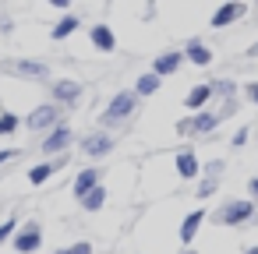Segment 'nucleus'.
Wrapping results in <instances>:
<instances>
[{"instance_id":"nucleus-34","label":"nucleus","mask_w":258,"mask_h":254,"mask_svg":"<svg viewBox=\"0 0 258 254\" xmlns=\"http://www.w3.org/2000/svg\"><path fill=\"white\" fill-rule=\"evenodd\" d=\"M46 4H53V8H71V0H46Z\"/></svg>"},{"instance_id":"nucleus-13","label":"nucleus","mask_w":258,"mask_h":254,"mask_svg":"<svg viewBox=\"0 0 258 254\" xmlns=\"http://www.w3.org/2000/svg\"><path fill=\"white\" fill-rule=\"evenodd\" d=\"M187 117H191V134H195V138H209V134L223 124L216 110H198V113H187Z\"/></svg>"},{"instance_id":"nucleus-8","label":"nucleus","mask_w":258,"mask_h":254,"mask_svg":"<svg viewBox=\"0 0 258 254\" xmlns=\"http://www.w3.org/2000/svg\"><path fill=\"white\" fill-rule=\"evenodd\" d=\"M173 170H177L180 180H198V177H202V159H198V152H195L191 145L177 148V152H173Z\"/></svg>"},{"instance_id":"nucleus-31","label":"nucleus","mask_w":258,"mask_h":254,"mask_svg":"<svg viewBox=\"0 0 258 254\" xmlns=\"http://www.w3.org/2000/svg\"><path fill=\"white\" fill-rule=\"evenodd\" d=\"M15 159H18V148H0V166H8Z\"/></svg>"},{"instance_id":"nucleus-14","label":"nucleus","mask_w":258,"mask_h":254,"mask_svg":"<svg viewBox=\"0 0 258 254\" xmlns=\"http://www.w3.org/2000/svg\"><path fill=\"white\" fill-rule=\"evenodd\" d=\"M244 15H247V4H240V0H226V4L212 15V29H226V25L240 22Z\"/></svg>"},{"instance_id":"nucleus-22","label":"nucleus","mask_w":258,"mask_h":254,"mask_svg":"<svg viewBox=\"0 0 258 254\" xmlns=\"http://www.w3.org/2000/svg\"><path fill=\"white\" fill-rule=\"evenodd\" d=\"M75 29H78V18H75V15H68V18H60V22H57V25L50 29V36H53V39L60 43V39H68V36H71Z\"/></svg>"},{"instance_id":"nucleus-30","label":"nucleus","mask_w":258,"mask_h":254,"mask_svg":"<svg viewBox=\"0 0 258 254\" xmlns=\"http://www.w3.org/2000/svg\"><path fill=\"white\" fill-rule=\"evenodd\" d=\"M244 96H247V103H251V106H258V78L244 85Z\"/></svg>"},{"instance_id":"nucleus-19","label":"nucleus","mask_w":258,"mask_h":254,"mask_svg":"<svg viewBox=\"0 0 258 254\" xmlns=\"http://www.w3.org/2000/svg\"><path fill=\"white\" fill-rule=\"evenodd\" d=\"M106 198H110V194H106V187H103V184H96L85 198H78V208H82V212H99V208L106 205Z\"/></svg>"},{"instance_id":"nucleus-4","label":"nucleus","mask_w":258,"mask_h":254,"mask_svg":"<svg viewBox=\"0 0 258 254\" xmlns=\"http://www.w3.org/2000/svg\"><path fill=\"white\" fill-rule=\"evenodd\" d=\"M113 148H117V134L113 131H89L82 141H78V152L85 155V159H106V155H113Z\"/></svg>"},{"instance_id":"nucleus-32","label":"nucleus","mask_w":258,"mask_h":254,"mask_svg":"<svg viewBox=\"0 0 258 254\" xmlns=\"http://www.w3.org/2000/svg\"><path fill=\"white\" fill-rule=\"evenodd\" d=\"M177 134H180V138H191V117L177 120Z\"/></svg>"},{"instance_id":"nucleus-15","label":"nucleus","mask_w":258,"mask_h":254,"mask_svg":"<svg viewBox=\"0 0 258 254\" xmlns=\"http://www.w3.org/2000/svg\"><path fill=\"white\" fill-rule=\"evenodd\" d=\"M180 64H184V50H166V53H159V57L152 60V71H156L159 78H170V74L180 71Z\"/></svg>"},{"instance_id":"nucleus-5","label":"nucleus","mask_w":258,"mask_h":254,"mask_svg":"<svg viewBox=\"0 0 258 254\" xmlns=\"http://www.w3.org/2000/svg\"><path fill=\"white\" fill-rule=\"evenodd\" d=\"M11 247H15V254H39V247H43V226L36 219L22 222L18 233L11 236Z\"/></svg>"},{"instance_id":"nucleus-24","label":"nucleus","mask_w":258,"mask_h":254,"mask_svg":"<svg viewBox=\"0 0 258 254\" xmlns=\"http://www.w3.org/2000/svg\"><path fill=\"white\" fill-rule=\"evenodd\" d=\"M53 254H96V247H92L89 240H75V243H64V247H57Z\"/></svg>"},{"instance_id":"nucleus-29","label":"nucleus","mask_w":258,"mask_h":254,"mask_svg":"<svg viewBox=\"0 0 258 254\" xmlns=\"http://www.w3.org/2000/svg\"><path fill=\"white\" fill-rule=\"evenodd\" d=\"M216 113H219V120H230V117H233V113H237V96H233V99H223V103H219V110H216Z\"/></svg>"},{"instance_id":"nucleus-25","label":"nucleus","mask_w":258,"mask_h":254,"mask_svg":"<svg viewBox=\"0 0 258 254\" xmlns=\"http://www.w3.org/2000/svg\"><path fill=\"white\" fill-rule=\"evenodd\" d=\"M18 226H22V219H18V215H8L4 222H0V243H11V236L18 233Z\"/></svg>"},{"instance_id":"nucleus-35","label":"nucleus","mask_w":258,"mask_h":254,"mask_svg":"<svg viewBox=\"0 0 258 254\" xmlns=\"http://www.w3.org/2000/svg\"><path fill=\"white\" fill-rule=\"evenodd\" d=\"M177 254H202V250H195V247H180Z\"/></svg>"},{"instance_id":"nucleus-27","label":"nucleus","mask_w":258,"mask_h":254,"mask_svg":"<svg viewBox=\"0 0 258 254\" xmlns=\"http://www.w3.org/2000/svg\"><path fill=\"white\" fill-rule=\"evenodd\" d=\"M216 191H219V180H216V177H202V180H198V198H202V201L212 198Z\"/></svg>"},{"instance_id":"nucleus-18","label":"nucleus","mask_w":258,"mask_h":254,"mask_svg":"<svg viewBox=\"0 0 258 254\" xmlns=\"http://www.w3.org/2000/svg\"><path fill=\"white\" fill-rule=\"evenodd\" d=\"M184 60H191L195 67H209V64H212V50H209L202 39H191L187 50H184Z\"/></svg>"},{"instance_id":"nucleus-33","label":"nucleus","mask_w":258,"mask_h":254,"mask_svg":"<svg viewBox=\"0 0 258 254\" xmlns=\"http://www.w3.org/2000/svg\"><path fill=\"white\" fill-rule=\"evenodd\" d=\"M247 194H251V201L258 198V177H251V180H247Z\"/></svg>"},{"instance_id":"nucleus-11","label":"nucleus","mask_w":258,"mask_h":254,"mask_svg":"<svg viewBox=\"0 0 258 254\" xmlns=\"http://www.w3.org/2000/svg\"><path fill=\"white\" fill-rule=\"evenodd\" d=\"M11 74H18V78H29V81H46L50 78V67L43 64V60H11V64H4Z\"/></svg>"},{"instance_id":"nucleus-9","label":"nucleus","mask_w":258,"mask_h":254,"mask_svg":"<svg viewBox=\"0 0 258 254\" xmlns=\"http://www.w3.org/2000/svg\"><path fill=\"white\" fill-rule=\"evenodd\" d=\"M64 166H68V152H60V155H53V159H43V162H36V166L29 170V184H32V187H43V184L53 180Z\"/></svg>"},{"instance_id":"nucleus-10","label":"nucleus","mask_w":258,"mask_h":254,"mask_svg":"<svg viewBox=\"0 0 258 254\" xmlns=\"http://www.w3.org/2000/svg\"><path fill=\"white\" fill-rule=\"evenodd\" d=\"M205 219H209V212H205V208H191V212L184 215V222H180V229H177V236H180V243H184V247H191V243H195V236L202 233Z\"/></svg>"},{"instance_id":"nucleus-20","label":"nucleus","mask_w":258,"mask_h":254,"mask_svg":"<svg viewBox=\"0 0 258 254\" xmlns=\"http://www.w3.org/2000/svg\"><path fill=\"white\" fill-rule=\"evenodd\" d=\"M159 85H163V78H159L156 71H149V74H142V78L135 81V96H138V99H149V96L159 92Z\"/></svg>"},{"instance_id":"nucleus-36","label":"nucleus","mask_w":258,"mask_h":254,"mask_svg":"<svg viewBox=\"0 0 258 254\" xmlns=\"http://www.w3.org/2000/svg\"><path fill=\"white\" fill-rule=\"evenodd\" d=\"M244 254H258V243H251V247H247V250H244Z\"/></svg>"},{"instance_id":"nucleus-7","label":"nucleus","mask_w":258,"mask_h":254,"mask_svg":"<svg viewBox=\"0 0 258 254\" xmlns=\"http://www.w3.org/2000/svg\"><path fill=\"white\" fill-rule=\"evenodd\" d=\"M82 96H85V85L82 81H75V78H57L53 85H50V99L57 103V106H78L82 103Z\"/></svg>"},{"instance_id":"nucleus-6","label":"nucleus","mask_w":258,"mask_h":254,"mask_svg":"<svg viewBox=\"0 0 258 254\" xmlns=\"http://www.w3.org/2000/svg\"><path fill=\"white\" fill-rule=\"evenodd\" d=\"M71 145H75V131H71V124H57L53 131H46V138L39 141V148H43V155L46 159H53V155H60V152H71Z\"/></svg>"},{"instance_id":"nucleus-1","label":"nucleus","mask_w":258,"mask_h":254,"mask_svg":"<svg viewBox=\"0 0 258 254\" xmlns=\"http://www.w3.org/2000/svg\"><path fill=\"white\" fill-rule=\"evenodd\" d=\"M135 113H138V96H135V89H120V92L106 103V110L99 113V127H103V131H117V127H124Z\"/></svg>"},{"instance_id":"nucleus-17","label":"nucleus","mask_w":258,"mask_h":254,"mask_svg":"<svg viewBox=\"0 0 258 254\" xmlns=\"http://www.w3.org/2000/svg\"><path fill=\"white\" fill-rule=\"evenodd\" d=\"M89 43H92L99 53H113V50H117V36H113L110 25H92V29H89Z\"/></svg>"},{"instance_id":"nucleus-16","label":"nucleus","mask_w":258,"mask_h":254,"mask_svg":"<svg viewBox=\"0 0 258 254\" xmlns=\"http://www.w3.org/2000/svg\"><path fill=\"white\" fill-rule=\"evenodd\" d=\"M212 99H216L212 81H209V85H191V89H187V96H184V106H187L191 113H198V110H205Z\"/></svg>"},{"instance_id":"nucleus-21","label":"nucleus","mask_w":258,"mask_h":254,"mask_svg":"<svg viewBox=\"0 0 258 254\" xmlns=\"http://www.w3.org/2000/svg\"><path fill=\"white\" fill-rule=\"evenodd\" d=\"M22 127H25V124H22L18 113H8V110L0 113V138H11V134H18Z\"/></svg>"},{"instance_id":"nucleus-12","label":"nucleus","mask_w":258,"mask_h":254,"mask_svg":"<svg viewBox=\"0 0 258 254\" xmlns=\"http://www.w3.org/2000/svg\"><path fill=\"white\" fill-rule=\"evenodd\" d=\"M96 184H103V170H99V166H85V170L75 173V180H71V194H75V198H85Z\"/></svg>"},{"instance_id":"nucleus-3","label":"nucleus","mask_w":258,"mask_h":254,"mask_svg":"<svg viewBox=\"0 0 258 254\" xmlns=\"http://www.w3.org/2000/svg\"><path fill=\"white\" fill-rule=\"evenodd\" d=\"M60 113H64V106H57L53 99H46V103L32 106V113H25L22 124H25L32 134H46V131H53V127L60 124Z\"/></svg>"},{"instance_id":"nucleus-2","label":"nucleus","mask_w":258,"mask_h":254,"mask_svg":"<svg viewBox=\"0 0 258 254\" xmlns=\"http://www.w3.org/2000/svg\"><path fill=\"white\" fill-rule=\"evenodd\" d=\"M254 215H258V205L251 198H226L212 219L219 226H247V222H254Z\"/></svg>"},{"instance_id":"nucleus-26","label":"nucleus","mask_w":258,"mask_h":254,"mask_svg":"<svg viewBox=\"0 0 258 254\" xmlns=\"http://www.w3.org/2000/svg\"><path fill=\"white\" fill-rule=\"evenodd\" d=\"M223 173H226V162H223V159H209V162H202V177H216V180H223Z\"/></svg>"},{"instance_id":"nucleus-37","label":"nucleus","mask_w":258,"mask_h":254,"mask_svg":"<svg viewBox=\"0 0 258 254\" xmlns=\"http://www.w3.org/2000/svg\"><path fill=\"white\" fill-rule=\"evenodd\" d=\"M251 57H258V46H251Z\"/></svg>"},{"instance_id":"nucleus-23","label":"nucleus","mask_w":258,"mask_h":254,"mask_svg":"<svg viewBox=\"0 0 258 254\" xmlns=\"http://www.w3.org/2000/svg\"><path fill=\"white\" fill-rule=\"evenodd\" d=\"M212 92L223 96V99H233V96L240 92V85H237L233 78H219V81H212Z\"/></svg>"},{"instance_id":"nucleus-28","label":"nucleus","mask_w":258,"mask_h":254,"mask_svg":"<svg viewBox=\"0 0 258 254\" xmlns=\"http://www.w3.org/2000/svg\"><path fill=\"white\" fill-rule=\"evenodd\" d=\"M247 141H251V127H237L233 138H230V148H244Z\"/></svg>"}]
</instances>
